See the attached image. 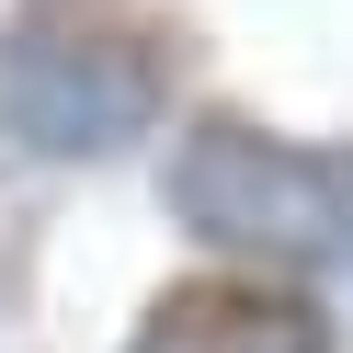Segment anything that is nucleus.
Instances as JSON below:
<instances>
[{
    "mask_svg": "<svg viewBox=\"0 0 353 353\" xmlns=\"http://www.w3.org/2000/svg\"><path fill=\"white\" fill-rule=\"evenodd\" d=\"M125 353H330V319L262 274H194L137 319Z\"/></svg>",
    "mask_w": 353,
    "mask_h": 353,
    "instance_id": "obj_3",
    "label": "nucleus"
},
{
    "mask_svg": "<svg viewBox=\"0 0 353 353\" xmlns=\"http://www.w3.org/2000/svg\"><path fill=\"white\" fill-rule=\"evenodd\" d=\"M171 46L137 0H23L0 34V114L46 160H114L160 125Z\"/></svg>",
    "mask_w": 353,
    "mask_h": 353,
    "instance_id": "obj_1",
    "label": "nucleus"
},
{
    "mask_svg": "<svg viewBox=\"0 0 353 353\" xmlns=\"http://www.w3.org/2000/svg\"><path fill=\"white\" fill-rule=\"evenodd\" d=\"M171 216L216 251H251L274 274H307V262H342L353 251V183L296 137H262L251 114H194L183 148L160 171Z\"/></svg>",
    "mask_w": 353,
    "mask_h": 353,
    "instance_id": "obj_2",
    "label": "nucleus"
}]
</instances>
